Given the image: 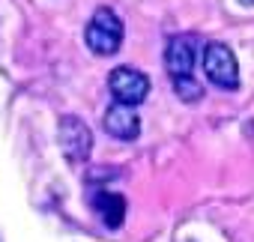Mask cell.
Instances as JSON below:
<instances>
[{"mask_svg":"<svg viewBox=\"0 0 254 242\" xmlns=\"http://www.w3.org/2000/svg\"><path fill=\"white\" fill-rule=\"evenodd\" d=\"M102 126H105V132H108L111 138H117V141H135V138L141 135V117L132 111V105L114 102V105L105 111V117H102Z\"/></svg>","mask_w":254,"mask_h":242,"instance_id":"5","label":"cell"},{"mask_svg":"<svg viewBox=\"0 0 254 242\" xmlns=\"http://www.w3.org/2000/svg\"><path fill=\"white\" fill-rule=\"evenodd\" d=\"M165 66H168L171 78L191 75V69H194V39L191 36H174L168 42V51H165Z\"/></svg>","mask_w":254,"mask_h":242,"instance_id":"6","label":"cell"},{"mask_svg":"<svg viewBox=\"0 0 254 242\" xmlns=\"http://www.w3.org/2000/svg\"><path fill=\"white\" fill-rule=\"evenodd\" d=\"M239 3H242V6H254V0H239Z\"/></svg>","mask_w":254,"mask_h":242,"instance_id":"9","label":"cell"},{"mask_svg":"<svg viewBox=\"0 0 254 242\" xmlns=\"http://www.w3.org/2000/svg\"><path fill=\"white\" fill-rule=\"evenodd\" d=\"M108 90H111L114 102L135 108L150 96V78L144 72H138L135 66H117L108 75Z\"/></svg>","mask_w":254,"mask_h":242,"instance_id":"4","label":"cell"},{"mask_svg":"<svg viewBox=\"0 0 254 242\" xmlns=\"http://www.w3.org/2000/svg\"><path fill=\"white\" fill-rule=\"evenodd\" d=\"M90 203L99 212V218L105 221V227L117 230L126 218V197L117 191H105V188H93L90 191Z\"/></svg>","mask_w":254,"mask_h":242,"instance_id":"7","label":"cell"},{"mask_svg":"<svg viewBox=\"0 0 254 242\" xmlns=\"http://www.w3.org/2000/svg\"><path fill=\"white\" fill-rule=\"evenodd\" d=\"M57 141L69 165H84L93 153V132L81 117H63L57 126Z\"/></svg>","mask_w":254,"mask_h":242,"instance_id":"2","label":"cell"},{"mask_svg":"<svg viewBox=\"0 0 254 242\" xmlns=\"http://www.w3.org/2000/svg\"><path fill=\"white\" fill-rule=\"evenodd\" d=\"M174 81V93L183 99V102H200L203 99V87L191 78V75H183V78H171Z\"/></svg>","mask_w":254,"mask_h":242,"instance_id":"8","label":"cell"},{"mask_svg":"<svg viewBox=\"0 0 254 242\" xmlns=\"http://www.w3.org/2000/svg\"><path fill=\"white\" fill-rule=\"evenodd\" d=\"M123 36H126V27H123V18L111 9V6H99L84 30V42L93 54L99 57H111L120 51L123 45Z\"/></svg>","mask_w":254,"mask_h":242,"instance_id":"1","label":"cell"},{"mask_svg":"<svg viewBox=\"0 0 254 242\" xmlns=\"http://www.w3.org/2000/svg\"><path fill=\"white\" fill-rule=\"evenodd\" d=\"M203 72L209 78V84L221 87V90H236L239 87V66L233 51L224 42H209L203 48Z\"/></svg>","mask_w":254,"mask_h":242,"instance_id":"3","label":"cell"}]
</instances>
